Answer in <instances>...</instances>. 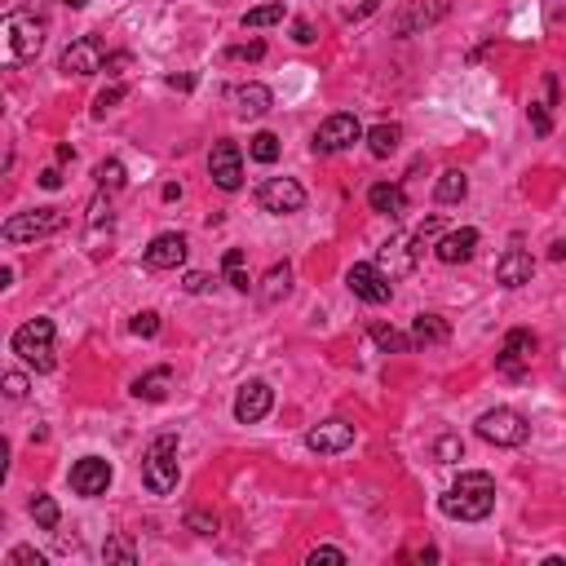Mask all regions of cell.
I'll use <instances>...</instances> for the list:
<instances>
[{
  "instance_id": "1",
  "label": "cell",
  "mask_w": 566,
  "mask_h": 566,
  "mask_svg": "<svg viewBox=\"0 0 566 566\" xmlns=\"http://www.w3.org/2000/svg\"><path fill=\"white\" fill-rule=\"evenodd\" d=\"M438 509L447 517H461V522L491 517V509H496V478L482 473V469H469V473L456 478V487L438 500Z\"/></svg>"
},
{
  "instance_id": "2",
  "label": "cell",
  "mask_w": 566,
  "mask_h": 566,
  "mask_svg": "<svg viewBox=\"0 0 566 566\" xmlns=\"http://www.w3.org/2000/svg\"><path fill=\"white\" fill-rule=\"evenodd\" d=\"M142 482L151 496H168L177 487V434H155L142 456Z\"/></svg>"
},
{
  "instance_id": "3",
  "label": "cell",
  "mask_w": 566,
  "mask_h": 566,
  "mask_svg": "<svg viewBox=\"0 0 566 566\" xmlns=\"http://www.w3.org/2000/svg\"><path fill=\"white\" fill-rule=\"evenodd\" d=\"M13 355L36 367V372H53V319H27L18 332H13Z\"/></svg>"
},
{
  "instance_id": "4",
  "label": "cell",
  "mask_w": 566,
  "mask_h": 566,
  "mask_svg": "<svg viewBox=\"0 0 566 566\" xmlns=\"http://www.w3.org/2000/svg\"><path fill=\"white\" fill-rule=\"evenodd\" d=\"M62 208H31V212H13L4 226H0V239L4 244H36L53 230H62Z\"/></svg>"
},
{
  "instance_id": "5",
  "label": "cell",
  "mask_w": 566,
  "mask_h": 566,
  "mask_svg": "<svg viewBox=\"0 0 566 566\" xmlns=\"http://www.w3.org/2000/svg\"><path fill=\"white\" fill-rule=\"evenodd\" d=\"M478 438L482 443H496V447H522L531 438V425L526 416L514 408H491V412L478 416Z\"/></svg>"
},
{
  "instance_id": "6",
  "label": "cell",
  "mask_w": 566,
  "mask_h": 566,
  "mask_svg": "<svg viewBox=\"0 0 566 566\" xmlns=\"http://www.w3.org/2000/svg\"><path fill=\"white\" fill-rule=\"evenodd\" d=\"M359 138H367L359 124V115H350V111H337V115H328L323 124H319V133H314V155H337L346 151V147H355Z\"/></svg>"
},
{
  "instance_id": "7",
  "label": "cell",
  "mask_w": 566,
  "mask_h": 566,
  "mask_svg": "<svg viewBox=\"0 0 566 566\" xmlns=\"http://www.w3.org/2000/svg\"><path fill=\"white\" fill-rule=\"evenodd\" d=\"M346 283H350V292L367 301V306H385L390 297H394V283H390V274L376 265V261H355L350 270H346Z\"/></svg>"
},
{
  "instance_id": "8",
  "label": "cell",
  "mask_w": 566,
  "mask_h": 566,
  "mask_svg": "<svg viewBox=\"0 0 566 566\" xmlns=\"http://www.w3.org/2000/svg\"><path fill=\"white\" fill-rule=\"evenodd\" d=\"M257 204L274 217H288V212H301L306 208V191L297 177H265L257 186Z\"/></svg>"
},
{
  "instance_id": "9",
  "label": "cell",
  "mask_w": 566,
  "mask_h": 566,
  "mask_svg": "<svg viewBox=\"0 0 566 566\" xmlns=\"http://www.w3.org/2000/svg\"><path fill=\"white\" fill-rule=\"evenodd\" d=\"M447 0H412V4H403L399 13H394V36H416V31H425V27H434V22H443L447 18Z\"/></svg>"
},
{
  "instance_id": "10",
  "label": "cell",
  "mask_w": 566,
  "mask_h": 566,
  "mask_svg": "<svg viewBox=\"0 0 566 566\" xmlns=\"http://www.w3.org/2000/svg\"><path fill=\"white\" fill-rule=\"evenodd\" d=\"M111 478H115V469H111V461H103V456H85V461L71 464V491L85 496V500L106 496Z\"/></svg>"
},
{
  "instance_id": "11",
  "label": "cell",
  "mask_w": 566,
  "mask_h": 566,
  "mask_svg": "<svg viewBox=\"0 0 566 566\" xmlns=\"http://www.w3.org/2000/svg\"><path fill=\"white\" fill-rule=\"evenodd\" d=\"M306 447L319 456H341V452L355 447V425L350 420H323L306 434Z\"/></svg>"
},
{
  "instance_id": "12",
  "label": "cell",
  "mask_w": 566,
  "mask_h": 566,
  "mask_svg": "<svg viewBox=\"0 0 566 566\" xmlns=\"http://www.w3.org/2000/svg\"><path fill=\"white\" fill-rule=\"evenodd\" d=\"M4 31H9V49H13L18 62L36 58L40 45H45V27H40L36 18H27V13H9V18H4Z\"/></svg>"
},
{
  "instance_id": "13",
  "label": "cell",
  "mask_w": 566,
  "mask_h": 566,
  "mask_svg": "<svg viewBox=\"0 0 566 566\" xmlns=\"http://www.w3.org/2000/svg\"><path fill=\"white\" fill-rule=\"evenodd\" d=\"M208 173L221 191H239L244 186V155L235 142H217L212 155H208Z\"/></svg>"
},
{
  "instance_id": "14",
  "label": "cell",
  "mask_w": 566,
  "mask_h": 566,
  "mask_svg": "<svg viewBox=\"0 0 566 566\" xmlns=\"http://www.w3.org/2000/svg\"><path fill=\"white\" fill-rule=\"evenodd\" d=\"M106 53L103 45L94 40V36H80V40H71L62 58H58V71H67V76H94V71H103Z\"/></svg>"
},
{
  "instance_id": "15",
  "label": "cell",
  "mask_w": 566,
  "mask_h": 566,
  "mask_svg": "<svg viewBox=\"0 0 566 566\" xmlns=\"http://www.w3.org/2000/svg\"><path fill=\"white\" fill-rule=\"evenodd\" d=\"M270 408H274V390H270L265 381H248V385L235 394V420H239V425H257V420H265Z\"/></svg>"
},
{
  "instance_id": "16",
  "label": "cell",
  "mask_w": 566,
  "mask_h": 566,
  "mask_svg": "<svg viewBox=\"0 0 566 566\" xmlns=\"http://www.w3.org/2000/svg\"><path fill=\"white\" fill-rule=\"evenodd\" d=\"M535 346H540V341H535V332L514 328V332L505 337V350L496 355V367H500L505 376H514V381H517V376H522V363L535 359Z\"/></svg>"
},
{
  "instance_id": "17",
  "label": "cell",
  "mask_w": 566,
  "mask_h": 566,
  "mask_svg": "<svg viewBox=\"0 0 566 566\" xmlns=\"http://www.w3.org/2000/svg\"><path fill=\"white\" fill-rule=\"evenodd\" d=\"M191 253V244H186V235H177V230H164V235H155L151 248L142 253V261L151 265V270H177L182 261Z\"/></svg>"
},
{
  "instance_id": "18",
  "label": "cell",
  "mask_w": 566,
  "mask_h": 566,
  "mask_svg": "<svg viewBox=\"0 0 566 566\" xmlns=\"http://www.w3.org/2000/svg\"><path fill=\"white\" fill-rule=\"evenodd\" d=\"M478 253V230L473 226H461V230H452V235H443L438 244H434V257L443 261V265H461Z\"/></svg>"
},
{
  "instance_id": "19",
  "label": "cell",
  "mask_w": 566,
  "mask_h": 566,
  "mask_svg": "<svg viewBox=\"0 0 566 566\" xmlns=\"http://www.w3.org/2000/svg\"><path fill=\"white\" fill-rule=\"evenodd\" d=\"M531 274H535V261L522 248H509L505 257L496 261V283L500 288H522V283H531Z\"/></svg>"
},
{
  "instance_id": "20",
  "label": "cell",
  "mask_w": 566,
  "mask_h": 566,
  "mask_svg": "<svg viewBox=\"0 0 566 566\" xmlns=\"http://www.w3.org/2000/svg\"><path fill=\"white\" fill-rule=\"evenodd\" d=\"M230 103H235L239 115H253V120H257V115H265V111L274 106V94H270L265 85H257V80H248V85H235V89H230Z\"/></svg>"
},
{
  "instance_id": "21",
  "label": "cell",
  "mask_w": 566,
  "mask_h": 566,
  "mask_svg": "<svg viewBox=\"0 0 566 566\" xmlns=\"http://www.w3.org/2000/svg\"><path fill=\"white\" fill-rule=\"evenodd\" d=\"M367 204H372V212H381V217H403V212H408V195H403V186H394V182H376V186L367 191Z\"/></svg>"
},
{
  "instance_id": "22",
  "label": "cell",
  "mask_w": 566,
  "mask_h": 566,
  "mask_svg": "<svg viewBox=\"0 0 566 566\" xmlns=\"http://www.w3.org/2000/svg\"><path fill=\"white\" fill-rule=\"evenodd\" d=\"M168 390H173V367H155L133 381V399H142V403H164Z\"/></svg>"
},
{
  "instance_id": "23",
  "label": "cell",
  "mask_w": 566,
  "mask_h": 566,
  "mask_svg": "<svg viewBox=\"0 0 566 566\" xmlns=\"http://www.w3.org/2000/svg\"><path fill=\"white\" fill-rule=\"evenodd\" d=\"M408 244H412V239H390V244L381 248V261H376V265H381L390 279H394V274H408L416 265V253H420V248H408Z\"/></svg>"
},
{
  "instance_id": "24",
  "label": "cell",
  "mask_w": 566,
  "mask_h": 566,
  "mask_svg": "<svg viewBox=\"0 0 566 566\" xmlns=\"http://www.w3.org/2000/svg\"><path fill=\"white\" fill-rule=\"evenodd\" d=\"M447 337H452V328H447L443 314H416L412 319V341L416 346H443Z\"/></svg>"
},
{
  "instance_id": "25",
  "label": "cell",
  "mask_w": 566,
  "mask_h": 566,
  "mask_svg": "<svg viewBox=\"0 0 566 566\" xmlns=\"http://www.w3.org/2000/svg\"><path fill=\"white\" fill-rule=\"evenodd\" d=\"M367 337H372L385 355H408V350L416 346L412 337H403V332H399V328H390V323H372V328H367Z\"/></svg>"
},
{
  "instance_id": "26",
  "label": "cell",
  "mask_w": 566,
  "mask_h": 566,
  "mask_svg": "<svg viewBox=\"0 0 566 566\" xmlns=\"http://www.w3.org/2000/svg\"><path fill=\"white\" fill-rule=\"evenodd\" d=\"M464 195H469V177H464L461 168H447V173L438 177V186H434V200H438V204H461Z\"/></svg>"
},
{
  "instance_id": "27",
  "label": "cell",
  "mask_w": 566,
  "mask_h": 566,
  "mask_svg": "<svg viewBox=\"0 0 566 566\" xmlns=\"http://www.w3.org/2000/svg\"><path fill=\"white\" fill-rule=\"evenodd\" d=\"M399 142H403V129H399V124H376V129L367 133V151L376 155V159L394 155L399 151Z\"/></svg>"
},
{
  "instance_id": "28",
  "label": "cell",
  "mask_w": 566,
  "mask_h": 566,
  "mask_svg": "<svg viewBox=\"0 0 566 566\" xmlns=\"http://www.w3.org/2000/svg\"><path fill=\"white\" fill-rule=\"evenodd\" d=\"M288 283H292V265H270L265 288H261V301H265V306H274L279 297H288Z\"/></svg>"
},
{
  "instance_id": "29",
  "label": "cell",
  "mask_w": 566,
  "mask_h": 566,
  "mask_svg": "<svg viewBox=\"0 0 566 566\" xmlns=\"http://www.w3.org/2000/svg\"><path fill=\"white\" fill-rule=\"evenodd\" d=\"M31 517H36V526H40V531H58V522H62L58 500L45 496V491H36V496H31Z\"/></svg>"
},
{
  "instance_id": "30",
  "label": "cell",
  "mask_w": 566,
  "mask_h": 566,
  "mask_svg": "<svg viewBox=\"0 0 566 566\" xmlns=\"http://www.w3.org/2000/svg\"><path fill=\"white\" fill-rule=\"evenodd\" d=\"M283 18H288V9L274 0V4H257V9H248V13H244V27L257 31V27H274V22H283Z\"/></svg>"
},
{
  "instance_id": "31",
  "label": "cell",
  "mask_w": 566,
  "mask_h": 566,
  "mask_svg": "<svg viewBox=\"0 0 566 566\" xmlns=\"http://www.w3.org/2000/svg\"><path fill=\"white\" fill-rule=\"evenodd\" d=\"M221 270H226V283H230L235 292H248V288H253V279L244 274V253H239V248H230V253L221 257Z\"/></svg>"
},
{
  "instance_id": "32",
  "label": "cell",
  "mask_w": 566,
  "mask_h": 566,
  "mask_svg": "<svg viewBox=\"0 0 566 566\" xmlns=\"http://www.w3.org/2000/svg\"><path fill=\"white\" fill-rule=\"evenodd\" d=\"M248 155H253L257 164H274V159H279V138H274V133H265V129L253 133V138H248Z\"/></svg>"
},
{
  "instance_id": "33",
  "label": "cell",
  "mask_w": 566,
  "mask_h": 566,
  "mask_svg": "<svg viewBox=\"0 0 566 566\" xmlns=\"http://www.w3.org/2000/svg\"><path fill=\"white\" fill-rule=\"evenodd\" d=\"M103 562L133 566V562H138V553H133V544H129L124 535H115V540H106V544H103Z\"/></svg>"
},
{
  "instance_id": "34",
  "label": "cell",
  "mask_w": 566,
  "mask_h": 566,
  "mask_svg": "<svg viewBox=\"0 0 566 566\" xmlns=\"http://www.w3.org/2000/svg\"><path fill=\"white\" fill-rule=\"evenodd\" d=\"M124 182H129V177H124V164H120V159H103V164H98V186H103V191H120Z\"/></svg>"
},
{
  "instance_id": "35",
  "label": "cell",
  "mask_w": 566,
  "mask_h": 566,
  "mask_svg": "<svg viewBox=\"0 0 566 566\" xmlns=\"http://www.w3.org/2000/svg\"><path fill=\"white\" fill-rule=\"evenodd\" d=\"M464 456V443L456 438V434H443L438 443H434V461L438 464H456Z\"/></svg>"
},
{
  "instance_id": "36",
  "label": "cell",
  "mask_w": 566,
  "mask_h": 566,
  "mask_svg": "<svg viewBox=\"0 0 566 566\" xmlns=\"http://www.w3.org/2000/svg\"><path fill=\"white\" fill-rule=\"evenodd\" d=\"M265 58V45L261 40H248V45H230L226 49V62H261Z\"/></svg>"
},
{
  "instance_id": "37",
  "label": "cell",
  "mask_w": 566,
  "mask_h": 566,
  "mask_svg": "<svg viewBox=\"0 0 566 566\" xmlns=\"http://www.w3.org/2000/svg\"><path fill=\"white\" fill-rule=\"evenodd\" d=\"M124 98H129V89H124V85H111V89H103V94L94 98V115H106L111 106H120Z\"/></svg>"
},
{
  "instance_id": "38",
  "label": "cell",
  "mask_w": 566,
  "mask_h": 566,
  "mask_svg": "<svg viewBox=\"0 0 566 566\" xmlns=\"http://www.w3.org/2000/svg\"><path fill=\"white\" fill-rule=\"evenodd\" d=\"M531 129H535L540 138H549V133H553V115H549V103H531Z\"/></svg>"
},
{
  "instance_id": "39",
  "label": "cell",
  "mask_w": 566,
  "mask_h": 566,
  "mask_svg": "<svg viewBox=\"0 0 566 566\" xmlns=\"http://www.w3.org/2000/svg\"><path fill=\"white\" fill-rule=\"evenodd\" d=\"M186 526H191L195 535H217V517L204 514V509H191V514H186Z\"/></svg>"
},
{
  "instance_id": "40",
  "label": "cell",
  "mask_w": 566,
  "mask_h": 566,
  "mask_svg": "<svg viewBox=\"0 0 566 566\" xmlns=\"http://www.w3.org/2000/svg\"><path fill=\"white\" fill-rule=\"evenodd\" d=\"M129 328H133V337H155V332H159V314H155V310H142V314H133Z\"/></svg>"
},
{
  "instance_id": "41",
  "label": "cell",
  "mask_w": 566,
  "mask_h": 566,
  "mask_svg": "<svg viewBox=\"0 0 566 566\" xmlns=\"http://www.w3.org/2000/svg\"><path fill=\"white\" fill-rule=\"evenodd\" d=\"M9 566H45V553H36V549H27V544H18V549H9Z\"/></svg>"
},
{
  "instance_id": "42",
  "label": "cell",
  "mask_w": 566,
  "mask_h": 566,
  "mask_svg": "<svg viewBox=\"0 0 566 566\" xmlns=\"http://www.w3.org/2000/svg\"><path fill=\"white\" fill-rule=\"evenodd\" d=\"M103 226H106V230H111V208H106V200H103V195H98V200L89 204V230L98 235Z\"/></svg>"
},
{
  "instance_id": "43",
  "label": "cell",
  "mask_w": 566,
  "mask_h": 566,
  "mask_svg": "<svg viewBox=\"0 0 566 566\" xmlns=\"http://www.w3.org/2000/svg\"><path fill=\"white\" fill-rule=\"evenodd\" d=\"M4 399H13V403L27 399V376H22V372H9V376H4Z\"/></svg>"
},
{
  "instance_id": "44",
  "label": "cell",
  "mask_w": 566,
  "mask_h": 566,
  "mask_svg": "<svg viewBox=\"0 0 566 566\" xmlns=\"http://www.w3.org/2000/svg\"><path fill=\"white\" fill-rule=\"evenodd\" d=\"M319 562H346V553L341 549H332V544H319V549H310V566H319Z\"/></svg>"
},
{
  "instance_id": "45",
  "label": "cell",
  "mask_w": 566,
  "mask_h": 566,
  "mask_svg": "<svg viewBox=\"0 0 566 566\" xmlns=\"http://www.w3.org/2000/svg\"><path fill=\"white\" fill-rule=\"evenodd\" d=\"M292 40H297V45H314V27H310L306 18L292 22Z\"/></svg>"
},
{
  "instance_id": "46",
  "label": "cell",
  "mask_w": 566,
  "mask_h": 566,
  "mask_svg": "<svg viewBox=\"0 0 566 566\" xmlns=\"http://www.w3.org/2000/svg\"><path fill=\"white\" fill-rule=\"evenodd\" d=\"M438 230H443V221H438V217H429V221L416 230V244H425V239H438Z\"/></svg>"
},
{
  "instance_id": "47",
  "label": "cell",
  "mask_w": 566,
  "mask_h": 566,
  "mask_svg": "<svg viewBox=\"0 0 566 566\" xmlns=\"http://www.w3.org/2000/svg\"><path fill=\"white\" fill-rule=\"evenodd\" d=\"M208 283H212L208 274H186V283H182V288H186V292H208Z\"/></svg>"
},
{
  "instance_id": "48",
  "label": "cell",
  "mask_w": 566,
  "mask_h": 566,
  "mask_svg": "<svg viewBox=\"0 0 566 566\" xmlns=\"http://www.w3.org/2000/svg\"><path fill=\"white\" fill-rule=\"evenodd\" d=\"M40 186H45V191H58V186H62V173H58V168H45V173H40Z\"/></svg>"
},
{
  "instance_id": "49",
  "label": "cell",
  "mask_w": 566,
  "mask_h": 566,
  "mask_svg": "<svg viewBox=\"0 0 566 566\" xmlns=\"http://www.w3.org/2000/svg\"><path fill=\"white\" fill-rule=\"evenodd\" d=\"M553 257H558V261H566V235L558 239V244H553Z\"/></svg>"
},
{
  "instance_id": "50",
  "label": "cell",
  "mask_w": 566,
  "mask_h": 566,
  "mask_svg": "<svg viewBox=\"0 0 566 566\" xmlns=\"http://www.w3.org/2000/svg\"><path fill=\"white\" fill-rule=\"evenodd\" d=\"M67 4H71V9H85V4H89V0H67Z\"/></svg>"
}]
</instances>
